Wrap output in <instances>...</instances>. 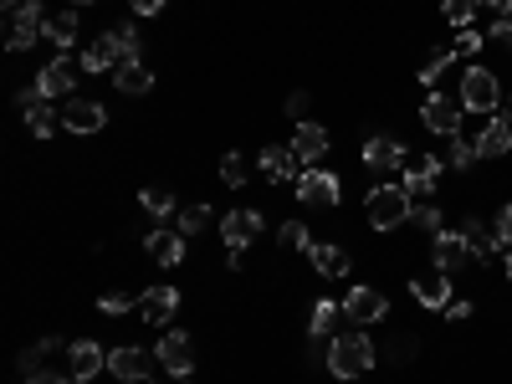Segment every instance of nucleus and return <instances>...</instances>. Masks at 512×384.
I'll return each instance as SVG.
<instances>
[{
  "label": "nucleus",
  "mask_w": 512,
  "mask_h": 384,
  "mask_svg": "<svg viewBox=\"0 0 512 384\" xmlns=\"http://www.w3.org/2000/svg\"><path fill=\"white\" fill-rule=\"evenodd\" d=\"M477 154H482V159H502V154H512V123L487 118V123H482V134H477Z\"/></svg>",
  "instance_id": "4be33fe9"
},
{
  "label": "nucleus",
  "mask_w": 512,
  "mask_h": 384,
  "mask_svg": "<svg viewBox=\"0 0 512 384\" xmlns=\"http://www.w3.org/2000/svg\"><path fill=\"white\" fill-rule=\"evenodd\" d=\"M118 67H123V62H118V47H113V36L103 31L93 47L82 52V72H93V77H98V72H118Z\"/></svg>",
  "instance_id": "a878e982"
},
{
  "label": "nucleus",
  "mask_w": 512,
  "mask_h": 384,
  "mask_svg": "<svg viewBox=\"0 0 512 384\" xmlns=\"http://www.w3.org/2000/svg\"><path fill=\"white\" fill-rule=\"evenodd\" d=\"M36 36H47V11H41V0H21L11 11V36H6V52H26Z\"/></svg>",
  "instance_id": "423d86ee"
},
{
  "label": "nucleus",
  "mask_w": 512,
  "mask_h": 384,
  "mask_svg": "<svg viewBox=\"0 0 512 384\" xmlns=\"http://www.w3.org/2000/svg\"><path fill=\"white\" fill-rule=\"evenodd\" d=\"M328 128L323 123H297V134H292V154H297V164L303 169H318V159L328 154Z\"/></svg>",
  "instance_id": "dca6fc26"
},
{
  "label": "nucleus",
  "mask_w": 512,
  "mask_h": 384,
  "mask_svg": "<svg viewBox=\"0 0 512 384\" xmlns=\"http://www.w3.org/2000/svg\"><path fill=\"white\" fill-rule=\"evenodd\" d=\"M487 36H492V41H502V47H512V16H497Z\"/></svg>",
  "instance_id": "a18cd8bd"
},
{
  "label": "nucleus",
  "mask_w": 512,
  "mask_h": 384,
  "mask_svg": "<svg viewBox=\"0 0 512 384\" xmlns=\"http://www.w3.org/2000/svg\"><path fill=\"white\" fill-rule=\"evenodd\" d=\"M456 231H461L466 251H472V262H492V256L502 251V241H497V226H487V221H477V216H466Z\"/></svg>",
  "instance_id": "a211bd4d"
},
{
  "label": "nucleus",
  "mask_w": 512,
  "mask_h": 384,
  "mask_svg": "<svg viewBox=\"0 0 512 384\" xmlns=\"http://www.w3.org/2000/svg\"><path fill=\"white\" fill-rule=\"evenodd\" d=\"M210 226V205H185L180 210V236H200Z\"/></svg>",
  "instance_id": "c9c22d12"
},
{
  "label": "nucleus",
  "mask_w": 512,
  "mask_h": 384,
  "mask_svg": "<svg viewBox=\"0 0 512 384\" xmlns=\"http://www.w3.org/2000/svg\"><path fill=\"white\" fill-rule=\"evenodd\" d=\"M456 67V52H436V57H425V67H420V82H425V88H441V72H451Z\"/></svg>",
  "instance_id": "473e14b6"
},
{
  "label": "nucleus",
  "mask_w": 512,
  "mask_h": 384,
  "mask_svg": "<svg viewBox=\"0 0 512 384\" xmlns=\"http://www.w3.org/2000/svg\"><path fill=\"white\" fill-rule=\"evenodd\" d=\"M154 354H159V369H169L175 379H190V374H195V338H190V333L169 328V333L159 338Z\"/></svg>",
  "instance_id": "6e6552de"
},
{
  "label": "nucleus",
  "mask_w": 512,
  "mask_h": 384,
  "mask_svg": "<svg viewBox=\"0 0 512 384\" xmlns=\"http://www.w3.org/2000/svg\"><path fill=\"white\" fill-rule=\"evenodd\" d=\"M507 282H512V251H507Z\"/></svg>",
  "instance_id": "864d4df0"
},
{
  "label": "nucleus",
  "mask_w": 512,
  "mask_h": 384,
  "mask_svg": "<svg viewBox=\"0 0 512 384\" xmlns=\"http://www.w3.org/2000/svg\"><path fill=\"white\" fill-rule=\"evenodd\" d=\"M472 313H477V303H472V297H451V303H446V318H451V323H466Z\"/></svg>",
  "instance_id": "37998d69"
},
{
  "label": "nucleus",
  "mask_w": 512,
  "mask_h": 384,
  "mask_svg": "<svg viewBox=\"0 0 512 384\" xmlns=\"http://www.w3.org/2000/svg\"><path fill=\"white\" fill-rule=\"evenodd\" d=\"M400 185L405 195L420 205V200H436L441 195V154H410L405 169H400Z\"/></svg>",
  "instance_id": "20e7f679"
},
{
  "label": "nucleus",
  "mask_w": 512,
  "mask_h": 384,
  "mask_svg": "<svg viewBox=\"0 0 512 384\" xmlns=\"http://www.w3.org/2000/svg\"><path fill=\"white\" fill-rule=\"evenodd\" d=\"M57 349H67V344H62V338H57V333H47V338H41V344H31V349L21 354V364H26V374H31V369H41V359H47V354H57Z\"/></svg>",
  "instance_id": "f704fd0d"
},
{
  "label": "nucleus",
  "mask_w": 512,
  "mask_h": 384,
  "mask_svg": "<svg viewBox=\"0 0 512 384\" xmlns=\"http://www.w3.org/2000/svg\"><path fill=\"white\" fill-rule=\"evenodd\" d=\"M374 359H379V349H374V338H369L364 328L338 333L333 344H328V374H333V379H359V374L374 369Z\"/></svg>",
  "instance_id": "f257e3e1"
},
{
  "label": "nucleus",
  "mask_w": 512,
  "mask_h": 384,
  "mask_svg": "<svg viewBox=\"0 0 512 384\" xmlns=\"http://www.w3.org/2000/svg\"><path fill=\"white\" fill-rule=\"evenodd\" d=\"M139 205L149 210L154 221H159V216H175V195H169V190H144V195H139Z\"/></svg>",
  "instance_id": "e433bc0d"
},
{
  "label": "nucleus",
  "mask_w": 512,
  "mask_h": 384,
  "mask_svg": "<svg viewBox=\"0 0 512 384\" xmlns=\"http://www.w3.org/2000/svg\"><path fill=\"white\" fill-rule=\"evenodd\" d=\"M359 159H364V169H374V175H400L405 159H410V149H405L400 139H390V134H374V139H364Z\"/></svg>",
  "instance_id": "0eeeda50"
},
{
  "label": "nucleus",
  "mask_w": 512,
  "mask_h": 384,
  "mask_svg": "<svg viewBox=\"0 0 512 384\" xmlns=\"http://www.w3.org/2000/svg\"><path fill=\"white\" fill-rule=\"evenodd\" d=\"M384 313H390V297H384L379 287H354V292L344 297V318H354V328H369V323H379Z\"/></svg>",
  "instance_id": "9d476101"
},
{
  "label": "nucleus",
  "mask_w": 512,
  "mask_h": 384,
  "mask_svg": "<svg viewBox=\"0 0 512 384\" xmlns=\"http://www.w3.org/2000/svg\"><path fill=\"white\" fill-rule=\"evenodd\" d=\"M175 308H180V292L175 287H149L139 297V318L144 323H169V318H175Z\"/></svg>",
  "instance_id": "412c9836"
},
{
  "label": "nucleus",
  "mask_w": 512,
  "mask_h": 384,
  "mask_svg": "<svg viewBox=\"0 0 512 384\" xmlns=\"http://www.w3.org/2000/svg\"><path fill=\"white\" fill-rule=\"evenodd\" d=\"M113 88L128 93V98H144V93H154V72H149L144 62H128V67L113 72Z\"/></svg>",
  "instance_id": "393cba45"
},
{
  "label": "nucleus",
  "mask_w": 512,
  "mask_h": 384,
  "mask_svg": "<svg viewBox=\"0 0 512 384\" xmlns=\"http://www.w3.org/2000/svg\"><path fill=\"white\" fill-rule=\"evenodd\" d=\"M492 118H502V123H512V98H502V103H497V113H492Z\"/></svg>",
  "instance_id": "3c124183"
},
{
  "label": "nucleus",
  "mask_w": 512,
  "mask_h": 384,
  "mask_svg": "<svg viewBox=\"0 0 512 384\" xmlns=\"http://www.w3.org/2000/svg\"><path fill=\"white\" fill-rule=\"evenodd\" d=\"M0 6H6V11H16V6H21V0H0Z\"/></svg>",
  "instance_id": "603ef678"
},
{
  "label": "nucleus",
  "mask_w": 512,
  "mask_h": 384,
  "mask_svg": "<svg viewBox=\"0 0 512 384\" xmlns=\"http://www.w3.org/2000/svg\"><path fill=\"white\" fill-rule=\"evenodd\" d=\"M72 6H88V0H72Z\"/></svg>",
  "instance_id": "5fc2aeb1"
},
{
  "label": "nucleus",
  "mask_w": 512,
  "mask_h": 384,
  "mask_svg": "<svg viewBox=\"0 0 512 384\" xmlns=\"http://www.w3.org/2000/svg\"><path fill=\"white\" fill-rule=\"evenodd\" d=\"M477 11H482V0H441V16H446L456 31H461V26H472Z\"/></svg>",
  "instance_id": "2f4dec72"
},
{
  "label": "nucleus",
  "mask_w": 512,
  "mask_h": 384,
  "mask_svg": "<svg viewBox=\"0 0 512 384\" xmlns=\"http://www.w3.org/2000/svg\"><path fill=\"white\" fill-rule=\"evenodd\" d=\"M108 36H113V47H118V62H123V67L139 62V31H134V26H113Z\"/></svg>",
  "instance_id": "72a5a7b5"
},
{
  "label": "nucleus",
  "mask_w": 512,
  "mask_h": 384,
  "mask_svg": "<svg viewBox=\"0 0 512 384\" xmlns=\"http://www.w3.org/2000/svg\"><path fill=\"white\" fill-rule=\"evenodd\" d=\"M477 159H482V154H477V139H466V134H456V139H451V154H446V164L456 169V175H472V169H477Z\"/></svg>",
  "instance_id": "c85d7f7f"
},
{
  "label": "nucleus",
  "mask_w": 512,
  "mask_h": 384,
  "mask_svg": "<svg viewBox=\"0 0 512 384\" xmlns=\"http://www.w3.org/2000/svg\"><path fill=\"white\" fill-rule=\"evenodd\" d=\"M221 180H226L231 190H241V185L251 180V169H246V159H241V154H226V159H221Z\"/></svg>",
  "instance_id": "4c0bfd02"
},
{
  "label": "nucleus",
  "mask_w": 512,
  "mask_h": 384,
  "mask_svg": "<svg viewBox=\"0 0 512 384\" xmlns=\"http://www.w3.org/2000/svg\"><path fill=\"white\" fill-rule=\"evenodd\" d=\"M297 200L338 205V175H328V169H303V175H297Z\"/></svg>",
  "instance_id": "6ab92c4d"
},
{
  "label": "nucleus",
  "mask_w": 512,
  "mask_h": 384,
  "mask_svg": "<svg viewBox=\"0 0 512 384\" xmlns=\"http://www.w3.org/2000/svg\"><path fill=\"white\" fill-rule=\"evenodd\" d=\"M303 256L313 262L318 277H349V251H344V246H318V241H313Z\"/></svg>",
  "instance_id": "b1692460"
},
{
  "label": "nucleus",
  "mask_w": 512,
  "mask_h": 384,
  "mask_svg": "<svg viewBox=\"0 0 512 384\" xmlns=\"http://www.w3.org/2000/svg\"><path fill=\"white\" fill-rule=\"evenodd\" d=\"M62 128H72V134H103L108 113H103V103H93V98H72V103L62 108Z\"/></svg>",
  "instance_id": "f3484780"
},
{
  "label": "nucleus",
  "mask_w": 512,
  "mask_h": 384,
  "mask_svg": "<svg viewBox=\"0 0 512 384\" xmlns=\"http://www.w3.org/2000/svg\"><path fill=\"white\" fill-rule=\"evenodd\" d=\"M164 0H134V16H159Z\"/></svg>",
  "instance_id": "de8ad7c7"
},
{
  "label": "nucleus",
  "mask_w": 512,
  "mask_h": 384,
  "mask_svg": "<svg viewBox=\"0 0 512 384\" xmlns=\"http://www.w3.org/2000/svg\"><path fill=\"white\" fill-rule=\"evenodd\" d=\"M77 31H82V26H77V16H72V11H62V16H47V41H52V47H57L62 57L72 52Z\"/></svg>",
  "instance_id": "cd10ccee"
},
{
  "label": "nucleus",
  "mask_w": 512,
  "mask_h": 384,
  "mask_svg": "<svg viewBox=\"0 0 512 384\" xmlns=\"http://www.w3.org/2000/svg\"><path fill=\"white\" fill-rule=\"evenodd\" d=\"M154 364H159V354L134 349V344H123V349L108 354V369H113V379H123V384H144V379L154 374Z\"/></svg>",
  "instance_id": "1a4fd4ad"
},
{
  "label": "nucleus",
  "mask_w": 512,
  "mask_h": 384,
  "mask_svg": "<svg viewBox=\"0 0 512 384\" xmlns=\"http://www.w3.org/2000/svg\"><path fill=\"white\" fill-rule=\"evenodd\" d=\"M482 41H487V31L461 26V31H456V57H477V52H482Z\"/></svg>",
  "instance_id": "ea45409f"
},
{
  "label": "nucleus",
  "mask_w": 512,
  "mask_h": 384,
  "mask_svg": "<svg viewBox=\"0 0 512 384\" xmlns=\"http://www.w3.org/2000/svg\"><path fill=\"white\" fill-rule=\"evenodd\" d=\"M267 231L262 210H231V216H221V236H226V251H246L256 236Z\"/></svg>",
  "instance_id": "9b49d317"
},
{
  "label": "nucleus",
  "mask_w": 512,
  "mask_h": 384,
  "mask_svg": "<svg viewBox=\"0 0 512 384\" xmlns=\"http://www.w3.org/2000/svg\"><path fill=\"white\" fill-rule=\"evenodd\" d=\"M26 123H31V134H36V139H52L57 128H62V113H57L47 98H36V103L26 108Z\"/></svg>",
  "instance_id": "bb28decb"
},
{
  "label": "nucleus",
  "mask_w": 512,
  "mask_h": 384,
  "mask_svg": "<svg viewBox=\"0 0 512 384\" xmlns=\"http://www.w3.org/2000/svg\"><path fill=\"white\" fill-rule=\"evenodd\" d=\"M466 262H472V251H466L461 231H441V236H431V267H441L446 277H456Z\"/></svg>",
  "instance_id": "2eb2a0df"
},
{
  "label": "nucleus",
  "mask_w": 512,
  "mask_h": 384,
  "mask_svg": "<svg viewBox=\"0 0 512 384\" xmlns=\"http://www.w3.org/2000/svg\"><path fill=\"white\" fill-rule=\"evenodd\" d=\"M420 123L431 128V134H441V139H456L461 123H466V103L436 88L431 98H425V108H420Z\"/></svg>",
  "instance_id": "39448f33"
},
{
  "label": "nucleus",
  "mask_w": 512,
  "mask_h": 384,
  "mask_svg": "<svg viewBox=\"0 0 512 384\" xmlns=\"http://www.w3.org/2000/svg\"><path fill=\"white\" fill-rule=\"evenodd\" d=\"M108 369V354L93 344V338H77V344H67V374L77 379V384H88L93 374H103Z\"/></svg>",
  "instance_id": "4468645a"
},
{
  "label": "nucleus",
  "mask_w": 512,
  "mask_h": 384,
  "mask_svg": "<svg viewBox=\"0 0 512 384\" xmlns=\"http://www.w3.org/2000/svg\"><path fill=\"white\" fill-rule=\"evenodd\" d=\"M456 98L466 103V113H497V103H502L507 93H502V82H497L492 67L466 62V67H461V88H456Z\"/></svg>",
  "instance_id": "7ed1b4c3"
},
{
  "label": "nucleus",
  "mask_w": 512,
  "mask_h": 384,
  "mask_svg": "<svg viewBox=\"0 0 512 384\" xmlns=\"http://www.w3.org/2000/svg\"><path fill=\"white\" fill-rule=\"evenodd\" d=\"M410 297H415L420 308H431V313H446V303H451V277H446L441 267L420 272V277H410Z\"/></svg>",
  "instance_id": "f8f14e48"
},
{
  "label": "nucleus",
  "mask_w": 512,
  "mask_h": 384,
  "mask_svg": "<svg viewBox=\"0 0 512 384\" xmlns=\"http://www.w3.org/2000/svg\"><path fill=\"white\" fill-rule=\"evenodd\" d=\"M338 318H344V303H323V297H318V308H313V318H308V333H313V338H328V333L338 328Z\"/></svg>",
  "instance_id": "c756f323"
},
{
  "label": "nucleus",
  "mask_w": 512,
  "mask_h": 384,
  "mask_svg": "<svg viewBox=\"0 0 512 384\" xmlns=\"http://www.w3.org/2000/svg\"><path fill=\"white\" fill-rule=\"evenodd\" d=\"M72 82H77V72H72V57H52L47 67L36 72V98H72Z\"/></svg>",
  "instance_id": "ddd939ff"
},
{
  "label": "nucleus",
  "mask_w": 512,
  "mask_h": 384,
  "mask_svg": "<svg viewBox=\"0 0 512 384\" xmlns=\"http://www.w3.org/2000/svg\"><path fill=\"white\" fill-rule=\"evenodd\" d=\"M277 241H282L287 251H308V246H313V241H308V226H303V221H282Z\"/></svg>",
  "instance_id": "58836bf2"
},
{
  "label": "nucleus",
  "mask_w": 512,
  "mask_h": 384,
  "mask_svg": "<svg viewBox=\"0 0 512 384\" xmlns=\"http://www.w3.org/2000/svg\"><path fill=\"white\" fill-rule=\"evenodd\" d=\"M26 384H72V374L67 369H31Z\"/></svg>",
  "instance_id": "c03bdc74"
},
{
  "label": "nucleus",
  "mask_w": 512,
  "mask_h": 384,
  "mask_svg": "<svg viewBox=\"0 0 512 384\" xmlns=\"http://www.w3.org/2000/svg\"><path fill=\"white\" fill-rule=\"evenodd\" d=\"M415 349H420V344H415L410 333H405V338H395V359H400V364H410V359H415Z\"/></svg>",
  "instance_id": "49530a36"
},
{
  "label": "nucleus",
  "mask_w": 512,
  "mask_h": 384,
  "mask_svg": "<svg viewBox=\"0 0 512 384\" xmlns=\"http://www.w3.org/2000/svg\"><path fill=\"white\" fill-rule=\"evenodd\" d=\"M144 251L154 256L159 267H180V262H185V236H180V231H164V226H154V231L144 236Z\"/></svg>",
  "instance_id": "aec40b11"
},
{
  "label": "nucleus",
  "mask_w": 512,
  "mask_h": 384,
  "mask_svg": "<svg viewBox=\"0 0 512 384\" xmlns=\"http://www.w3.org/2000/svg\"><path fill=\"white\" fill-rule=\"evenodd\" d=\"M256 169H262V175L272 180V185H282V180H292L297 175V154H292V144L287 149H262V154H256Z\"/></svg>",
  "instance_id": "5701e85b"
},
{
  "label": "nucleus",
  "mask_w": 512,
  "mask_h": 384,
  "mask_svg": "<svg viewBox=\"0 0 512 384\" xmlns=\"http://www.w3.org/2000/svg\"><path fill=\"white\" fill-rule=\"evenodd\" d=\"M482 6H492L497 16H512V0H482Z\"/></svg>",
  "instance_id": "8fccbe9b"
},
{
  "label": "nucleus",
  "mask_w": 512,
  "mask_h": 384,
  "mask_svg": "<svg viewBox=\"0 0 512 384\" xmlns=\"http://www.w3.org/2000/svg\"><path fill=\"white\" fill-rule=\"evenodd\" d=\"M410 210H415V200L405 195V185H374L364 195L369 231H400V226H410Z\"/></svg>",
  "instance_id": "f03ea898"
},
{
  "label": "nucleus",
  "mask_w": 512,
  "mask_h": 384,
  "mask_svg": "<svg viewBox=\"0 0 512 384\" xmlns=\"http://www.w3.org/2000/svg\"><path fill=\"white\" fill-rule=\"evenodd\" d=\"M492 226H497V241H502V251H512V200L497 210V221H492Z\"/></svg>",
  "instance_id": "79ce46f5"
},
{
  "label": "nucleus",
  "mask_w": 512,
  "mask_h": 384,
  "mask_svg": "<svg viewBox=\"0 0 512 384\" xmlns=\"http://www.w3.org/2000/svg\"><path fill=\"white\" fill-rule=\"evenodd\" d=\"M410 226H420L425 236H441V231H446V216H441V205H436V200H420V205L410 210Z\"/></svg>",
  "instance_id": "7c9ffc66"
},
{
  "label": "nucleus",
  "mask_w": 512,
  "mask_h": 384,
  "mask_svg": "<svg viewBox=\"0 0 512 384\" xmlns=\"http://www.w3.org/2000/svg\"><path fill=\"white\" fill-rule=\"evenodd\" d=\"M287 113L303 118V113H308V93H292V98H287Z\"/></svg>",
  "instance_id": "09e8293b"
},
{
  "label": "nucleus",
  "mask_w": 512,
  "mask_h": 384,
  "mask_svg": "<svg viewBox=\"0 0 512 384\" xmlns=\"http://www.w3.org/2000/svg\"><path fill=\"white\" fill-rule=\"evenodd\" d=\"M180 384H190V379H180Z\"/></svg>",
  "instance_id": "6e6d98bb"
},
{
  "label": "nucleus",
  "mask_w": 512,
  "mask_h": 384,
  "mask_svg": "<svg viewBox=\"0 0 512 384\" xmlns=\"http://www.w3.org/2000/svg\"><path fill=\"white\" fill-rule=\"evenodd\" d=\"M98 308H103L108 318H118V313H128V308H139V297H128V292H103Z\"/></svg>",
  "instance_id": "a19ab883"
}]
</instances>
